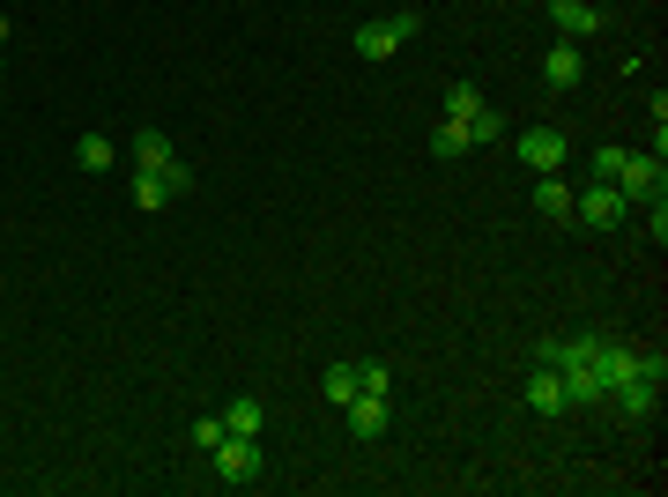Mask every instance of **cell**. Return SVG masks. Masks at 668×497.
I'll use <instances>...</instances> for the list:
<instances>
[{
    "label": "cell",
    "instance_id": "1",
    "mask_svg": "<svg viewBox=\"0 0 668 497\" xmlns=\"http://www.w3.org/2000/svg\"><path fill=\"white\" fill-rule=\"evenodd\" d=\"M409 38H417V8H394L379 23H357V60H394Z\"/></svg>",
    "mask_w": 668,
    "mask_h": 497
},
{
    "label": "cell",
    "instance_id": "12",
    "mask_svg": "<svg viewBox=\"0 0 668 497\" xmlns=\"http://www.w3.org/2000/svg\"><path fill=\"white\" fill-rule=\"evenodd\" d=\"M260 423H268V409H260L252 394H238V401L223 409V431H231V438H260Z\"/></svg>",
    "mask_w": 668,
    "mask_h": 497
},
{
    "label": "cell",
    "instance_id": "18",
    "mask_svg": "<svg viewBox=\"0 0 668 497\" xmlns=\"http://www.w3.org/2000/svg\"><path fill=\"white\" fill-rule=\"evenodd\" d=\"M320 386H327V401H357V364H327Z\"/></svg>",
    "mask_w": 668,
    "mask_h": 497
},
{
    "label": "cell",
    "instance_id": "23",
    "mask_svg": "<svg viewBox=\"0 0 668 497\" xmlns=\"http://www.w3.org/2000/svg\"><path fill=\"white\" fill-rule=\"evenodd\" d=\"M401 8H417V0H401Z\"/></svg>",
    "mask_w": 668,
    "mask_h": 497
},
{
    "label": "cell",
    "instance_id": "13",
    "mask_svg": "<svg viewBox=\"0 0 668 497\" xmlns=\"http://www.w3.org/2000/svg\"><path fill=\"white\" fill-rule=\"evenodd\" d=\"M157 164H171V134L164 126H141L134 134V171H157Z\"/></svg>",
    "mask_w": 668,
    "mask_h": 497
},
{
    "label": "cell",
    "instance_id": "20",
    "mask_svg": "<svg viewBox=\"0 0 668 497\" xmlns=\"http://www.w3.org/2000/svg\"><path fill=\"white\" fill-rule=\"evenodd\" d=\"M194 446H201V453L223 446V415H201V423H194Z\"/></svg>",
    "mask_w": 668,
    "mask_h": 497
},
{
    "label": "cell",
    "instance_id": "24",
    "mask_svg": "<svg viewBox=\"0 0 668 497\" xmlns=\"http://www.w3.org/2000/svg\"><path fill=\"white\" fill-rule=\"evenodd\" d=\"M0 67H8V60H0Z\"/></svg>",
    "mask_w": 668,
    "mask_h": 497
},
{
    "label": "cell",
    "instance_id": "10",
    "mask_svg": "<svg viewBox=\"0 0 668 497\" xmlns=\"http://www.w3.org/2000/svg\"><path fill=\"white\" fill-rule=\"evenodd\" d=\"M528 401H535V415L572 409V401H565V378H557V364H535V378H528Z\"/></svg>",
    "mask_w": 668,
    "mask_h": 497
},
{
    "label": "cell",
    "instance_id": "3",
    "mask_svg": "<svg viewBox=\"0 0 668 497\" xmlns=\"http://www.w3.org/2000/svg\"><path fill=\"white\" fill-rule=\"evenodd\" d=\"M215 475H223V483H231V490H238V483H260V475H268V453H260V438H231V431H223V446H215Z\"/></svg>",
    "mask_w": 668,
    "mask_h": 497
},
{
    "label": "cell",
    "instance_id": "9",
    "mask_svg": "<svg viewBox=\"0 0 668 497\" xmlns=\"http://www.w3.org/2000/svg\"><path fill=\"white\" fill-rule=\"evenodd\" d=\"M349 409V431L372 446V438H386V423H394V409H386V394H357V401H342Z\"/></svg>",
    "mask_w": 668,
    "mask_h": 497
},
{
    "label": "cell",
    "instance_id": "14",
    "mask_svg": "<svg viewBox=\"0 0 668 497\" xmlns=\"http://www.w3.org/2000/svg\"><path fill=\"white\" fill-rule=\"evenodd\" d=\"M75 164H83V171H112V164H120V149H112L104 134H83V141H75Z\"/></svg>",
    "mask_w": 668,
    "mask_h": 497
},
{
    "label": "cell",
    "instance_id": "17",
    "mask_svg": "<svg viewBox=\"0 0 668 497\" xmlns=\"http://www.w3.org/2000/svg\"><path fill=\"white\" fill-rule=\"evenodd\" d=\"M454 126H460V120H454ZM460 134H468V149H475V141H498V134H505V120L491 112V104H483V112H475V120L460 126Z\"/></svg>",
    "mask_w": 668,
    "mask_h": 497
},
{
    "label": "cell",
    "instance_id": "21",
    "mask_svg": "<svg viewBox=\"0 0 668 497\" xmlns=\"http://www.w3.org/2000/svg\"><path fill=\"white\" fill-rule=\"evenodd\" d=\"M624 171V149H594V178H617Z\"/></svg>",
    "mask_w": 668,
    "mask_h": 497
},
{
    "label": "cell",
    "instance_id": "8",
    "mask_svg": "<svg viewBox=\"0 0 668 497\" xmlns=\"http://www.w3.org/2000/svg\"><path fill=\"white\" fill-rule=\"evenodd\" d=\"M549 23H557V30H565L572 45H586L594 30H602V23H609V15H602L594 0H549Z\"/></svg>",
    "mask_w": 668,
    "mask_h": 497
},
{
    "label": "cell",
    "instance_id": "7",
    "mask_svg": "<svg viewBox=\"0 0 668 497\" xmlns=\"http://www.w3.org/2000/svg\"><path fill=\"white\" fill-rule=\"evenodd\" d=\"M543 83L549 89H580L586 83V45H572V38H557L543 52Z\"/></svg>",
    "mask_w": 668,
    "mask_h": 497
},
{
    "label": "cell",
    "instance_id": "15",
    "mask_svg": "<svg viewBox=\"0 0 668 497\" xmlns=\"http://www.w3.org/2000/svg\"><path fill=\"white\" fill-rule=\"evenodd\" d=\"M475 112H483V97H475V83H446V120H475Z\"/></svg>",
    "mask_w": 668,
    "mask_h": 497
},
{
    "label": "cell",
    "instance_id": "4",
    "mask_svg": "<svg viewBox=\"0 0 668 497\" xmlns=\"http://www.w3.org/2000/svg\"><path fill=\"white\" fill-rule=\"evenodd\" d=\"M512 149H520V164L535 171V178H543V171H565V157H572V141H565L557 126H520Z\"/></svg>",
    "mask_w": 668,
    "mask_h": 497
},
{
    "label": "cell",
    "instance_id": "5",
    "mask_svg": "<svg viewBox=\"0 0 668 497\" xmlns=\"http://www.w3.org/2000/svg\"><path fill=\"white\" fill-rule=\"evenodd\" d=\"M631 215V201L617 194V186H586V194H572V223H586V231H617Z\"/></svg>",
    "mask_w": 668,
    "mask_h": 497
},
{
    "label": "cell",
    "instance_id": "16",
    "mask_svg": "<svg viewBox=\"0 0 668 497\" xmlns=\"http://www.w3.org/2000/svg\"><path fill=\"white\" fill-rule=\"evenodd\" d=\"M431 157H438V164H454V157H468V134H460L454 120H446V126H431Z\"/></svg>",
    "mask_w": 668,
    "mask_h": 497
},
{
    "label": "cell",
    "instance_id": "22",
    "mask_svg": "<svg viewBox=\"0 0 668 497\" xmlns=\"http://www.w3.org/2000/svg\"><path fill=\"white\" fill-rule=\"evenodd\" d=\"M0 45H8V15H0Z\"/></svg>",
    "mask_w": 668,
    "mask_h": 497
},
{
    "label": "cell",
    "instance_id": "6",
    "mask_svg": "<svg viewBox=\"0 0 668 497\" xmlns=\"http://www.w3.org/2000/svg\"><path fill=\"white\" fill-rule=\"evenodd\" d=\"M617 194H624L631 208L661 201V194H668V171H661V157H624V171H617Z\"/></svg>",
    "mask_w": 668,
    "mask_h": 497
},
{
    "label": "cell",
    "instance_id": "11",
    "mask_svg": "<svg viewBox=\"0 0 668 497\" xmlns=\"http://www.w3.org/2000/svg\"><path fill=\"white\" fill-rule=\"evenodd\" d=\"M535 208H543L549 223H572V186H565L557 171H543V178H535Z\"/></svg>",
    "mask_w": 668,
    "mask_h": 497
},
{
    "label": "cell",
    "instance_id": "19",
    "mask_svg": "<svg viewBox=\"0 0 668 497\" xmlns=\"http://www.w3.org/2000/svg\"><path fill=\"white\" fill-rule=\"evenodd\" d=\"M386 386H394L386 364H357V394H386Z\"/></svg>",
    "mask_w": 668,
    "mask_h": 497
},
{
    "label": "cell",
    "instance_id": "2",
    "mask_svg": "<svg viewBox=\"0 0 668 497\" xmlns=\"http://www.w3.org/2000/svg\"><path fill=\"white\" fill-rule=\"evenodd\" d=\"M194 194V171L178 164H157V171H134V208H171V201H186Z\"/></svg>",
    "mask_w": 668,
    "mask_h": 497
}]
</instances>
